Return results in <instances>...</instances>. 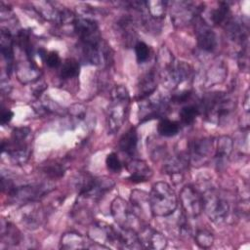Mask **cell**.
<instances>
[{
    "label": "cell",
    "mask_w": 250,
    "mask_h": 250,
    "mask_svg": "<svg viewBox=\"0 0 250 250\" xmlns=\"http://www.w3.org/2000/svg\"><path fill=\"white\" fill-rule=\"evenodd\" d=\"M138 135L135 128H130L119 140V148L129 156L135 155L137 151Z\"/></svg>",
    "instance_id": "7402d4cb"
},
{
    "label": "cell",
    "mask_w": 250,
    "mask_h": 250,
    "mask_svg": "<svg viewBox=\"0 0 250 250\" xmlns=\"http://www.w3.org/2000/svg\"><path fill=\"white\" fill-rule=\"evenodd\" d=\"M167 2L163 1H146V10L150 19L155 21L161 20L165 17Z\"/></svg>",
    "instance_id": "484cf974"
},
{
    "label": "cell",
    "mask_w": 250,
    "mask_h": 250,
    "mask_svg": "<svg viewBox=\"0 0 250 250\" xmlns=\"http://www.w3.org/2000/svg\"><path fill=\"white\" fill-rule=\"evenodd\" d=\"M105 164H106V167L109 171L113 172V173H118L120 172L121 168H122V164L117 156L116 153L114 152H111L109 153L107 156H106V159H105Z\"/></svg>",
    "instance_id": "d6a6232c"
},
{
    "label": "cell",
    "mask_w": 250,
    "mask_h": 250,
    "mask_svg": "<svg viewBox=\"0 0 250 250\" xmlns=\"http://www.w3.org/2000/svg\"><path fill=\"white\" fill-rule=\"evenodd\" d=\"M200 108L195 105H186L180 111L181 122L185 125H189L193 123L195 118L199 115Z\"/></svg>",
    "instance_id": "f546056e"
},
{
    "label": "cell",
    "mask_w": 250,
    "mask_h": 250,
    "mask_svg": "<svg viewBox=\"0 0 250 250\" xmlns=\"http://www.w3.org/2000/svg\"><path fill=\"white\" fill-rule=\"evenodd\" d=\"M52 188L47 184L28 185L23 187H16L13 192L9 195L12 199L21 202H32L44 194L48 193Z\"/></svg>",
    "instance_id": "7c38bea8"
},
{
    "label": "cell",
    "mask_w": 250,
    "mask_h": 250,
    "mask_svg": "<svg viewBox=\"0 0 250 250\" xmlns=\"http://www.w3.org/2000/svg\"><path fill=\"white\" fill-rule=\"evenodd\" d=\"M157 87V81H156V72L153 69H150L149 71L143 74L138 83V97L137 99L139 101L146 99L152 95Z\"/></svg>",
    "instance_id": "e0dca14e"
},
{
    "label": "cell",
    "mask_w": 250,
    "mask_h": 250,
    "mask_svg": "<svg viewBox=\"0 0 250 250\" xmlns=\"http://www.w3.org/2000/svg\"><path fill=\"white\" fill-rule=\"evenodd\" d=\"M126 168L130 173V182L135 184L146 182L152 176V171L150 167L144 160L132 159L127 163Z\"/></svg>",
    "instance_id": "2e32d148"
},
{
    "label": "cell",
    "mask_w": 250,
    "mask_h": 250,
    "mask_svg": "<svg viewBox=\"0 0 250 250\" xmlns=\"http://www.w3.org/2000/svg\"><path fill=\"white\" fill-rule=\"evenodd\" d=\"M45 62L47 63L48 66L52 68H56L61 64V58L58 52L56 51H50L46 54V57L44 59Z\"/></svg>",
    "instance_id": "836d02e7"
},
{
    "label": "cell",
    "mask_w": 250,
    "mask_h": 250,
    "mask_svg": "<svg viewBox=\"0 0 250 250\" xmlns=\"http://www.w3.org/2000/svg\"><path fill=\"white\" fill-rule=\"evenodd\" d=\"M118 247L127 249L142 248L136 230L120 228V229H118Z\"/></svg>",
    "instance_id": "44dd1931"
},
{
    "label": "cell",
    "mask_w": 250,
    "mask_h": 250,
    "mask_svg": "<svg viewBox=\"0 0 250 250\" xmlns=\"http://www.w3.org/2000/svg\"><path fill=\"white\" fill-rule=\"evenodd\" d=\"M80 65L74 59H66L61 68V77L62 79H71L79 74Z\"/></svg>",
    "instance_id": "4316f807"
},
{
    "label": "cell",
    "mask_w": 250,
    "mask_h": 250,
    "mask_svg": "<svg viewBox=\"0 0 250 250\" xmlns=\"http://www.w3.org/2000/svg\"><path fill=\"white\" fill-rule=\"evenodd\" d=\"M195 243L200 248H209L214 242L213 233L207 229H198L194 234Z\"/></svg>",
    "instance_id": "4dcf8cb0"
},
{
    "label": "cell",
    "mask_w": 250,
    "mask_h": 250,
    "mask_svg": "<svg viewBox=\"0 0 250 250\" xmlns=\"http://www.w3.org/2000/svg\"><path fill=\"white\" fill-rule=\"evenodd\" d=\"M110 213L115 223L121 229H130L136 230V227L140 226V218L136 215L131 204L123 198L115 197L110 205Z\"/></svg>",
    "instance_id": "52a82bcc"
},
{
    "label": "cell",
    "mask_w": 250,
    "mask_h": 250,
    "mask_svg": "<svg viewBox=\"0 0 250 250\" xmlns=\"http://www.w3.org/2000/svg\"><path fill=\"white\" fill-rule=\"evenodd\" d=\"M30 133L28 127H18L13 130L10 140L2 142V151L7 152L14 163L21 165L28 160L31 150L27 138Z\"/></svg>",
    "instance_id": "277c9868"
},
{
    "label": "cell",
    "mask_w": 250,
    "mask_h": 250,
    "mask_svg": "<svg viewBox=\"0 0 250 250\" xmlns=\"http://www.w3.org/2000/svg\"><path fill=\"white\" fill-rule=\"evenodd\" d=\"M173 8H171V20L175 25H185L193 21L199 14L200 9L193 6L191 2L180 1L173 2Z\"/></svg>",
    "instance_id": "8fae6325"
},
{
    "label": "cell",
    "mask_w": 250,
    "mask_h": 250,
    "mask_svg": "<svg viewBox=\"0 0 250 250\" xmlns=\"http://www.w3.org/2000/svg\"><path fill=\"white\" fill-rule=\"evenodd\" d=\"M17 75L21 82L27 83L37 80L40 75L39 68L36 66L35 62L29 59H27L26 62L19 63L17 65Z\"/></svg>",
    "instance_id": "ffe728a7"
},
{
    "label": "cell",
    "mask_w": 250,
    "mask_h": 250,
    "mask_svg": "<svg viewBox=\"0 0 250 250\" xmlns=\"http://www.w3.org/2000/svg\"><path fill=\"white\" fill-rule=\"evenodd\" d=\"M213 151V141L210 138L193 140L189 144L188 162L192 165L201 166L205 164Z\"/></svg>",
    "instance_id": "30bf717a"
},
{
    "label": "cell",
    "mask_w": 250,
    "mask_h": 250,
    "mask_svg": "<svg viewBox=\"0 0 250 250\" xmlns=\"http://www.w3.org/2000/svg\"><path fill=\"white\" fill-rule=\"evenodd\" d=\"M139 106V119L140 122H145L156 117H160L166 113L169 108V104L161 97L151 99V95L140 101Z\"/></svg>",
    "instance_id": "9c48e42d"
},
{
    "label": "cell",
    "mask_w": 250,
    "mask_h": 250,
    "mask_svg": "<svg viewBox=\"0 0 250 250\" xmlns=\"http://www.w3.org/2000/svg\"><path fill=\"white\" fill-rule=\"evenodd\" d=\"M180 131V124L177 121L162 119L157 127V132L163 137H173Z\"/></svg>",
    "instance_id": "83f0119b"
},
{
    "label": "cell",
    "mask_w": 250,
    "mask_h": 250,
    "mask_svg": "<svg viewBox=\"0 0 250 250\" xmlns=\"http://www.w3.org/2000/svg\"><path fill=\"white\" fill-rule=\"evenodd\" d=\"M131 205L134 212L140 219L147 220L149 215H152L149 201V194L143 190L134 189L130 196Z\"/></svg>",
    "instance_id": "9a60e30c"
},
{
    "label": "cell",
    "mask_w": 250,
    "mask_h": 250,
    "mask_svg": "<svg viewBox=\"0 0 250 250\" xmlns=\"http://www.w3.org/2000/svg\"><path fill=\"white\" fill-rule=\"evenodd\" d=\"M135 53H136V58L138 62L143 63L148 60L150 49L145 42L139 41L135 45Z\"/></svg>",
    "instance_id": "1f68e13d"
},
{
    "label": "cell",
    "mask_w": 250,
    "mask_h": 250,
    "mask_svg": "<svg viewBox=\"0 0 250 250\" xmlns=\"http://www.w3.org/2000/svg\"><path fill=\"white\" fill-rule=\"evenodd\" d=\"M1 239L3 243L8 245H17L21 239L20 230L11 223H6V226H2Z\"/></svg>",
    "instance_id": "d4e9b609"
},
{
    "label": "cell",
    "mask_w": 250,
    "mask_h": 250,
    "mask_svg": "<svg viewBox=\"0 0 250 250\" xmlns=\"http://www.w3.org/2000/svg\"><path fill=\"white\" fill-rule=\"evenodd\" d=\"M191 96V92L190 91H185V92H182V93H179V94H176L174 95L172 98H171V103H174V104H183L185 102H187Z\"/></svg>",
    "instance_id": "e575fe53"
},
{
    "label": "cell",
    "mask_w": 250,
    "mask_h": 250,
    "mask_svg": "<svg viewBox=\"0 0 250 250\" xmlns=\"http://www.w3.org/2000/svg\"><path fill=\"white\" fill-rule=\"evenodd\" d=\"M90 238L87 239L83 235L76 232H66L61 238V248L63 249H83L93 248V243Z\"/></svg>",
    "instance_id": "d6986e66"
},
{
    "label": "cell",
    "mask_w": 250,
    "mask_h": 250,
    "mask_svg": "<svg viewBox=\"0 0 250 250\" xmlns=\"http://www.w3.org/2000/svg\"><path fill=\"white\" fill-rule=\"evenodd\" d=\"M201 109L211 122L220 123L234 109V103L226 94L216 92L203 99Z\"/></svg>",
    "instance_id": "5b68a950"
},
{
    "label": "cell",
    "mask_w": 250,
    "mask_h": 250,
    "mask_svg": "<svg viewBox=\"0 0 250 250\" xmlns=\"http://www.w3.org/2000/svg\"><path fill=\"white\" fill-rule=\"evenodd\" d=\"M182 207L189 218H196L203 211V195L192 186H186L180 193Z\"/></svg>",
    "instance_id": "ba28073f"
},
{
    "label": "cell",
    "mask_w": 250,
    "mask_h": 250,
    "mask_svg": "<svg viewBox=\"0 0 250 250\" xmlns=\"http://www.w3.org/2000/svg\"><path fill=\"white\" fill-rule=\"evenodd\" d=\"M13 116H14L13 111H11L10 109H5V110L3 109L2 113H1V121H0L1 124L5 125V124L9 123L12 120Z\"/></svg>",
    "instance_id": "d590c367"
},
{
    "label": "cell",
    "mask_w": 250,
    "mask_h": 250,
    "mask_svg": "<svg viewBox=\"0 0 250 250\" xmlns=\"http://www.w3.org/2000/svg\"><path fill=\"white\" fill-rule=\"evenodd\" d=\"M203 211L208 218L216 223L221 224L226 221L229 213V200L217 189L211 188L203 194Z\"/></svg>",
    "instance_id": "8992f818"
},
{
    "label": "cell",
    "mask_w": 250,
    "mask_h": 250,
    "mask_svg": "<svg viewBox=\"0 0 250 250\" xmlns=\"http://www.w3.org/2000/svg\"><path fill=\"white\" fill-rule=\"evenodd\" d=\"M157 64L159 76L167 88H176L182 82L191 78L193 74L190 64L186 62L176 61L165 47L161 48L159 52Z\"/></svg>",
    "instance_id": "6da1fadb"
},
{
    "label": "cell",
    "mask_w": 250,
    "mask_h": 250,
    "mask_svg": "<svg viewBox=\"0 0 250 250\" xmlns=\"http://www.w3.org/2000/svg\"><path fill=\"white\" fill-rule=\"evenodd\" d=\"M130 96L127 89L118 85L111 91V103L108 105L106 123L108 132L114 134L119 131L127 119L129 112Z\"/></svg>",
    "instance_id": "7a4b0ae2"
},
{
    "label": "cell",
    "mask_w": 250,
    "mask_h": 250,
    "mask_svg": "<svg viewBox=\"0 0 250 250\" xmlns=\"http://www.w3.org/2000/svg\"><path fill=\"white\" fill-rule=\"evenodd\" d=\"M149 201L154 217H167L173 214L178 206L177 195L166 182H156L152 186Z\"/></svg>",
    "instance_id": "3957f363"
},
{
    "label": "cell",
    "mask_w": 250,
    "mask_h": 250,
    "mask_svg": "<svg viewBox=\"0 0 250 250\" xmlns=\"http://www.w3.org/2000/svg\"><path fill=\"white\" fill-rule=\"evenodd\" d=\"M0 49L1 54L4 60L7 62V71L10 74L14 62V50H13V37L11 32L2 27L1 28V37H0Z\"/></svg>",
    "instance_id": "ac0fdd59"
},
{
    "label": "cell",
    "mask_w": 250,
    "mask_h": 250,
    "mask_svg": "<svg viewBox=\"0 0 250 250\" xmlns=\"http://www.w3.org/2000/svg\"><path fill=\"white\" fill-rule=\"evenodd\" d=\"M138 237L142 248L161 250L164 249L167 245L166 237L161 232L157 231L149 226L141 228L138 233Z\"/></svg>",
    "instance_id": "4fadbf2b"
},
{
    "label": "cell",
    "mask_w": 250,
    "mask_h": 250,
    "mask_svg": "<svg viewBox=\"0 0 250 250\" xmlns=\"http://www.w3.org/2000/svg\"><path fill=\"white\" fill-rule=\"evenodd\" d=\"M233 148V142L229 136H221L217 140L215 148V158L219 161L227 159Z\"/></svg>",
    "instance_id": "603a6c76"
},
{
    "label": "cell",
    "mask_w": 250,
    "mask_h": 250,
    "mask_svg": "<svg viewBox=\"0 0 250 250\" xmlns=\"http://www.w3.org/2000/svg\"><path fill=\"white\" fill-rule=\"evenodd\" d=\"M229 15V7L226 2H221L219 7L211 12L210 20L213 24H222L227 22Z\"/></svg>",
    "instance_id": "f1b7e54d"
},
{
    "label": "cell",
    "mask_w": 250,
    "mask_h": 250,
    "mask_svg": "<svg viewBox=\"0 0 250 250\" xmlns=\"http://www.w3.org/2000/svg\"><path fill=\"white\" fill-rule=\"evenodd\" d=\"M42 172L52 179L62 178L66 170V166L60 160H50L41 166Z\"/></svg>",
    "instance_id": "cb8c5ba5"
},
{
    "label": "cell",
    "mask_w": 250,
    "mask_h": 250,
    "mask_svg": "<svg viewBox=\"0 0 250 250\" xmlns=\"http://www.w3.org/2000/svg\"><path fill=\"white\" fill-rule=\"evenodd\" d=\"M196 35L198 47L205 52H213L217 47V36L202 19L196 21Z\"/></svg>",
    "instance_id": "5bb4252c"
}]
</instances>
